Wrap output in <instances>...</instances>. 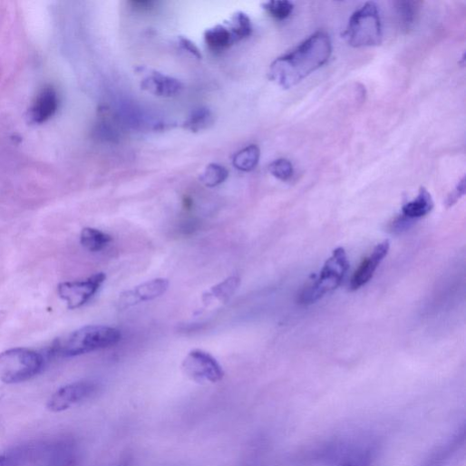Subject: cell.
Returning a JSON list of instances; mask_svg holds the SVG:
<instances>
[{"label": "cell", "instance_id": "6da1fadb", "mask_svg": "<svg viewBox=\"0 0 466 466\" xmlns=\"http://www.w3.org/2000/svg\"><path fill=\"white\" fill-rule=\"evenodd\" d=\"M329 35L318 32L291 53L277 59L269 77L284 89H291L327 63L332 55Z\"/></svg>", "mask_w": 466, "mask_h": 466}, {"label": "cell", "instance_id": "7a4b0ae2", "mask_svg": "<svg viewBox=\"0 0 466 466\" xmlns=\"http://www.w3.org/2000/svg\"><path fill=\"white\" fill-rule=\"evenodd\" d=\"M121 331L116 328L87 325L57 339L51 353L58 357H76L115 346L121 342Z\"/></svg>", "mask_w": 466, "mask_h": 466}, {"label": "cell", "instance_id": "3957f363", "mask_svg": "<svg viewBox=\"0 0 466 466\" xmlns=\"http://www.w3.org/2000/svg\"><path fill=\"white\" fill-rule=\"evenodd\" d=\"M45 364L42 354L28 348H14L0 354V382L16 384L37 376Z\"/></svg>", "mask_w": 466, "mask_h": 466}, {"label": "cell", "instance_id": "277c9868", "mask_svg": "<svg viewBox=\"0 0 466 466\" xmlns=\"http://www.w3.org/2000/svg\"><path fill=\"white\" fill-rule=\"evenodd\" d=\"M349 266L345 250L342 248L335 249L319 277L303 290L299 303L304 306L313 305L335 291L345 277Z\"/></svg>", "mask_w": 466, "mask_h": 466}, {"label": "cell", "instance_id": "5b68a950", "mask_svg": "<svg viewBox=\"0 0 466 466\" xmlns=\"http://www.w3.org/2000/svg\"><path fill=\"white\" fill-rule=\"evenodd\" d=\"M344 38L354 48L380 45L383 39L382 22L374 3L364 5L349 20Z\"/></svg>", "mask_w": 466, "mask_h": 466}, {"label": "cell", "instance_id": "8992f818", "mask_svg": "<svg viewBox=\"0 0 466 466\" xmlns=\"http://www.w3.org/2000/svg\"><path fill=\"white\" fill-rule=\"evenodd\" d=\"M184 374L198 383H216L224 377V371L218 361L202 350L190 351L182 362Z\"/></svg>", "mask_w": 466, "mask_h": 466}, {"label": "cell", "instance_id": "52a82bcc", "mask_svg": "<svg viewBox=\"0 0 466 466\" xmlns=\"http://www.w3.org/2000/svg\"><path fill=\"white\" fill-rule=\"evenodd\" d=\"M106 278L104 273H99L86 280L62 283L58 286V295L69 309H79L95 296Z\"/></svg>", "mask_w": 466, "mask_h": 466}, {"label": "cell", "instance_id": "ba28073f", "mask_svg": "<svg viewBox=\"0 0 466 466\" xmlns=\"http://www.w3.org/2000/svg\"><path fill=\"white\" fill-rule=\"evenodd\" d=\"M98 390L93 381H79L59 388L48 400L47 408L53 413H62L90 399Z\"/></svg>", "mask_w": 466, "mask_h": 466}, {"label": "cell", "instance_id": "9c48e42d", "mask_svg": "<svg viewBox=\"0 0 466 466\" xmlns=\"http://www.w3.org/2000/svg\"><path fill=\"white\" fill-rule=\"evenodd\" d=\"M169 286L170 282L164 278L148 281L120 295L117 306L120 310H125L140 303L155 300L162 296L168 291Z\"/></svg>", "mask_w": 466, "mask_h": 466}, {"label": "cell", "instance_id": "30bf717a", "mask_svg": "<svg viewBox=\"0 0 466 466\" xmlns=\"http://www.w3.org/2000/svg\"><path fill=\"white\" fill-rule=\"evenodd\" d=\"M390 249V242L385 240L377 245L372 254L366 257L355 271L351 280V290L356 291L368 284L377 268L386 257Z\"/></svg>", "mask_w": 466, "mask_h": 466}, {"label": "cell", "instance_id": "8fae6325", "mask_svg": "<svg viewBox=\"0 0 466 466\" xmlns=\"http://www.w3.org/2000/svg\"><path fill=\"white\" fill-rule=\"evenodd\" d=\"M58 108L57 92L53 87L44 88L29 110V119L34 124H43L55 115Z\"/></svg>", "mask_w": 466, "mask_h": 466}, {"label": "cell", "instance_id": "7c38bea8", "mask_svg": "<svg viewBox=\"0 0 466 466\" xmlns=\"http://www.w3.org/2000/svg\"><path fill=\"white\" fill-rule=\"evenodd\" d=\"M141 88L155 96L169 98L180 93L182 84L178 80L153 72L141 82Z\"/></svg>", "mask_w": 466, "mask_h": 466}, {"label": "cell", "instance_id": "4fadbf2b", "mask_svg": "<svg viewBox=\"0 0 466 466\" xmlns=\"http://www.w3.org/2000/svg\"><path fill=\"white\" fill-rule=\"evenodd\" d=\"M433 201L431 194L425 188H421L417 197L406 203L402 209V215L415 221L432 211Z\"/></svg>", "mask_w": 466, "mask_h": 466}, {"label": "cell", "instance_id": "5bb4252c", "mask_svg": "<svg viewBox=\"0 0 466 466\" xmlns=\"http://www.w3.org/2000/svg\"><path fill=\"white\" fill-rule=\"evenodd\" d=\"M80 240L86 250L97 253L104 250L112 242V238L101 229L86 227L81 232Z\"/></svg>", "mask_w": 466, "mask_h": 466}, {"label": "cell", "instance_id": "9a60e30c", "mask_svg": "<svg viewBox=\"0 0 466 466\" xmlns=\"http://www.w3.org/2000/svg\"><path fill=\"white\" fill-rule=\"evenodd\" d=\"M241 285V279L238 277H228L223 282L213 286L206 295L203 296L205 303L217 300L219 303H227L233 295L237 293Z\"/></svg>", "mask_w": 466, "mask_h": 466}, {"label": "cell", "instance_id": "2e32d148", "mask_svg": "<svg viewBox=\"0 0 466 466\" xmlns=\"http://www.w3.org/2000/svg\"><path fill=\"white\" fill-rule=\"evenodd\" d=\"M36 448L32 445L20 446L0 453V466H23L34 457Z\"/></svg>", "mask_w": 466, "mask_h": 466}, {"label": "cell", "instance_id": "e0dca14e", "mask_svg": "<svg viewBox=\"0 0 466 466\" xmlns=\"http://www.w3.org/2000/svg\"><path fill=\"white\" fill-rule=\"evenodd\" d=\"M261 156L260 149L257 145H250L240 150L233 157V166L241 171H251L257 168Z\"/></svg>", "mask_w": 466, "mask_h": 466}, {"label": "cell", "instance_id": "ac0fdd59", "mask_svg": "<svg viewBox=\"0 0 466 466\" xmlns=\"http://www.w3.org/2000/svg\"><path fill=\"white\" fill-rule=\"evenodd\" d=\"M235 41L231 33L222 26H216L205 33L207 45L215 52H221L227 49Z\"/></svg>", "mask_w": 466, "mask_h": 466}, {"label": "cell", "instance_id": "d6986e66", "mask_svg": "<svg viewBox=\"0 0 466 466\" xmlns=\"http://www.w3.org/2000/svg\"><path fill=\"white\" fill-rule=\"evenodd\" d=\"M419 3L399 2L396 4L397 15L401 29L409 33L413 27L419 12Z\"/></svg>", "mask_w": 466, "mask_h": 466}, {"label": "cell", "instance_id": "ffe728a7", "mask_svg": "<svg viewBox=\"0 0 466 466\" xmlns=\"http://www.w3.org/2000/svg\"><path fill=\"white\" fill-rule=\"evenodd\" d=\"M228 176V170L218 164H209L199 176L200 182L209 188L223 183Z\"/></svg>", "mask_w": 466, "mask_h": 466}, {"label": "cell", "instance_id": "44dd1931", "mask_svg": "<svg viewBox=\"0 0 466 466\" xmlns=\"http://www.w3.org/2000/svg\"><path fill=\"white\" fill-rule=\"evenodd\" d=\"M212 123V114L207 108H199L194 111L189 119L184 122V128L198 132L204 130Z\"/></svg>", "mask_w": 466, "mask_h": 466}, {"label": "cell", "instance_id": "7402d4cb", "mask_svg": "<svg viewBox=\"0 0 466 466\" xmlns=\"http://www.w3.org/2000/svg\"><path fill=\"white\" fill-rule=\"evenodd\" d=\"M252 34L250 19L245 14H238L232 20L231 34L235 40H243Z\"/></svg>", "mask_w": 466, "mask_h": 466}, {"label": "cell", "instance_id": "603a6c76", "mask_svg": "<svg viewBox=\"0 0 466 466\" xmlns=\"http://www.w3.org/2000/svg\"><path fill=\"white\" fill-rule=\"evenodd\" d=\"M264 7L273 18L278 21L286 20L294 12V5L290 2H270Z\"/></svg>", "mask_w": 466, "mask_h": 466}, {"label": "cell", "instance_id": "cb8c5ba5", "mask_svg": "<svg viewBox=\"0 0 466 466\" xmlns=\"http://www.w3.org/2000/svg\"><path fill=\"white\" fill-rule=\"evenodd\" d=\"M269 171L276 178L283 181H286L294 175V166L290 160L286 159H279L270 164Z\"/></svg>", "mask_w": 466, "mask_h": 466}, {"label": "cell", "instance_id": "d4e9b609", "mask_svg": "<svg viewBox=\"0 0 466 466\" xmlns=\"http://www.w3.org/2000/svg\"><path fill=\"white\" fill-rule=\"evenodd\" d=\"M413 223V220L409 219L403 215H400L390 223L389 229L392 233H395V235H397V233H402L403 231L410 228Z\"/></svg>", "mask_w": 466, "mask_h": 466}, {"label": "cell", "instance_id": "484cf974", "mask_svg": "<svg viewBox=\"0 0 466 466\" xmlns=\"http://www.w3.org/2000/svg\"><path fill=\"white\" fill-rule=\"evenodd\" d=\"M465 193V179L464 177L455 187L454 190L450 193L446 199V206L448 208L453 206Z\"/></svg>", "mask_w": 466, "mask_h": 466}, {"label": "cell", "instance_id": "4316f807", "mask_svg": "<svg viewBox=\"0 0 466 466\" xmlns=\"http://www.w3.org/2000/svg\"><path fill=\"white\" fill-rule=\"evenodd\" d=\"M370 455L368 453L358 454L346 461L342 466H370Z\"/></svg>", "mask_w": 466, "mask_h": 466}, {"label": "cell", "instance_id": "83f0119b", "mask_svg": "<svg viewBox=\"0 0 466 466\" xmlns=\"http://www.w3.org/2000/svg\"><path fill=\"white\" fill-rule=\"evenodd\" d=\"M180 44L184 50L191 53L194 57L197 59H201V54L194 44L184 38L180 40Z\"/></svg>", "mask_w": 466, "mask_h": 466}]
</instances>
